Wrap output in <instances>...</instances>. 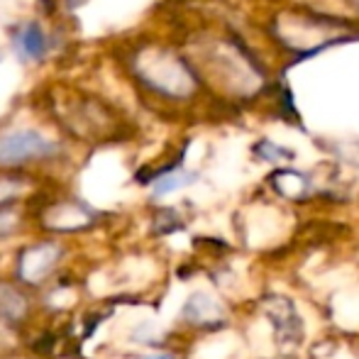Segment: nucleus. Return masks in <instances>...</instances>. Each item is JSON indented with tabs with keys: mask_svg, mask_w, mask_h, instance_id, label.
I'll return each mask as SVG.
<instances>
[{
	"mask_svg": "<svg viewBox=\"0 0 359 359\" xmlns=\"http://www.w3.org/2000/svg\"><path fill=\"white\" fill-rule=\"evenodd\" d=\"M27 311H29L27 296L18 286L0 281V318L8 323H20L25 320Z\"/></svg>",
	"mask_w": 359,
	"mask_h": 359,
	"instance_id": "6",
	"label": "nucleus"
},
{
	"mask_svg": "<svg viewBox=\"0 0 359 359\" xmlns=\"http://www.w3.org/2000/svg\"><path fill=\"white\" fill-rule=\"evenodd\" d=\"M42 222L47 230L54 232H76V230H88L95 222V210L88 205L79 203V201H62L49 208H44Z\"/></svg>",
	"mask_w": 359,
	"mask_h": 359,
	"instance_id": "4",
	"label": "nucleus"
},
{
	"mask_svg": "<svg viewBox=\"0 0 359 359\" xmlns=\"http://www.w3.org/2000/svg\"><path fill=\"white\" fill-rule=\"evenodd\" d=\"M135 69H137L140 79L159 93L186 95L191 90V76L184 69V64L169 57L166 52H159V49H149V52L140 54L135 59Z\"/></svg>",
	"mask_w": 359,
	"mask_h": 359,
	"instance_id": "1",
	"label": "nucleus"
},
{
	"mask_svg": "<svg viewBox=\"0 0 359 359\" xmlns=\"http://www.w3.org/2000/svg\"><path fill=\"white\" fill-rule=\"evenodd\" d=\"M25 189V181L18 176H0V208H5L8 203H13Z\"/></svg>",
	"mask_w": 359,
	"mask_h": 359,
	"instance_id": "9",
	"label": "nucleus"
},
{
	"mask_svg": "<svg viewBox=\"0 0 359 359\" xmlns=\"http://www.w3.org/2000/svg\"><path fill=\"white\" fill-rule=\"evenodd\" d=\"M194 181V176L191 174H184V171H166L164 176H159L156 179V184H154V196H166V194H171V191H176V189H181V186H186V184H191Z\"/></svg>",
	"mask_w": 359,
	"mask_h": 359,
	"instance_id": "8",
	"label": "nucleus"
},
{
	"mask_svg": "<svg viewBox=\"0 0 359 359\" xmlns=\"http://www.w3.org/2000/svg\"><path fill=\"white\" fill-rule=\"evenodd\" d=\"M64 3H67L69 8H79V5H83L86 0H64Z\"/></svg>",
	"mask_w": 359,
	"mask_h": 359,
	"instance_id": "11",
	"label": "nucleus"
},
{
	"mask_svg": "<svg viewBox=\"0 0 359 359\" xmlns=\"http://www.w3.org/2000/svg\"><path fill=\"white\" fill-rule=\"evenodd\" d=\"M13 49L25 62H42L52 49V42L37 20H27L13 29Z\"/></svg>",
	"mask_w": 359,
	"mask_h": 359,
	"instance_id": "5",
	"label": "nucleus"
},
{
	"mask_svg": "<svg viewBox=\"0 0 359 359\" xmlns=\"http://www.w3.org/2000/svg\"><path fill=\"white\" fill-rule=\"evenodd\" d=\"M184 318L196 323V325H208V323L220 318V308H217V303L213 298L205 296V293H196V296L189 298V303H186Z\"/></svg>",
	"mask_w": 359,
	"mask_h": 359,
	"instance_id": "7",
	"label": "nucleus"
},
{
	"mask_svg": "<svg viewBox=\"0 0 359 359\" xmlns=\"http://www.w3.org/2000/svg\"><path fill=\"white\" fill-rule=\"evenodd\" d=\"M18 222H20V217H18L15 210L0 208V240H3V237H8V235H13V232L18 230Z\"/></svg>",
	"mask_w": 359,
	"mask_h": 359,
	"instance_id": "10",
	"label": "nucleus"
},
{
	"mask_svg": "<svg viewBox=\"0 0 359 359\" xmlns=\"http://www.w3.org/2000/svg\"><path fill=\"white\" fill-rule=\"evenodd\" d=\"M62 259V245L57 242H39V245H29L20 252L18 257V276L25 284H42L54 266Z\"/></svg>",
	"mask_w": 359,
	"mask_h": 359,
	"instance_id": "3",
	"label": "nucleus"
},
{
	"mask_svg": "<svg viewBox=\"0 0 359 359\" xmlns=\"http://www.w3.org/2000/svg\"><path fill=\"white\" fill-rule=\"evenodd\" d=\"M144 359H174V357H169V355H154V357H144Z\"/></svg>",
	"mask_w": 359,
	"mask_h": 359,
	"instance_id": "12",
	"label": "nucleus"
},
{
	"mask_svg": "<svg viewBox=\"0 0 359 359\" xmlns=\"http://www.w3.org/2000/svg\"><path fill=\"white\" fill-rule=\"evenodd\" d=\"M57 151L59 147L37 130H13L0 137V166L10 169V166H22L29 161H42L54 156Z\"/></svg>",
	"mask_w": 359,
	"mask_h": 359,
	"instance_id": "2",
	"label": "nucleus"
}]
</instances>
